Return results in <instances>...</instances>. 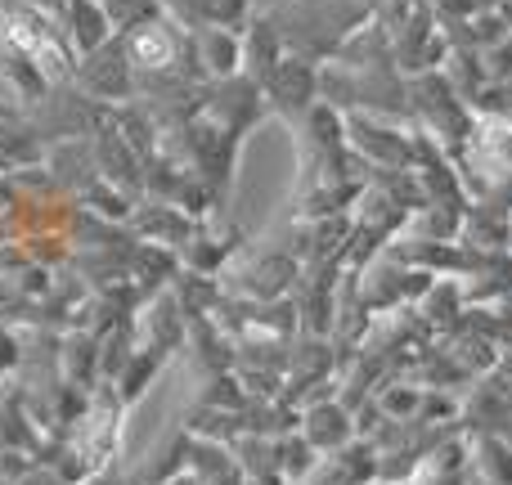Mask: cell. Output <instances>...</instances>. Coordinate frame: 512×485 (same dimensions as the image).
I'll return each instance as SVG.
<instances>
[{
  "instance_id": "cell-1",
  "label": "cell",
  "mask_w": 512,
  "mask_h": 485,
  "mask_svg": "<svg viewBox=\"0 0 512 485\" xmlns=\"http://www.w3.org/2000/svg\"><path fill=\"white\" fill-rule=\"evenodd\" d=\"M131 50H135V59H140V63H149V68H158V63H167V59H171V41L158 32V27H149V32H140V36H135V45H131Z\"/></svg>"
},
{
  "instance_id": "cell-2",
  "label": "cell",
  "mask_w": 512,
  "mask_h": 485,
  "mask_svg": "<svg viewBox=\"0 0 512 485\" xmlns=\"http://www.w3.org/2000/svg\"><path fill=\"white\" fill-rule=\"evenodd\" d=\"M9 41H18V45H23V50H32L36 59L45 63V68H59V54H54L50 45H45L36 32H27V23H9Z\"/></svg>"
}]
</instances>
